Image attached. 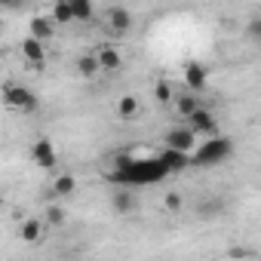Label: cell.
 <instances>
[{
  "instance_id": "5b68a950",
  "label": "cell",
  "mask_w": 261,
  "mask_h": 261,
  "mask_svg": "<svg viewBox=\"0 0 261 261\" xmlns=\"http://www.w3.org/2000/svg\"><path fill=\"white\" fill-rule=\"evenodd\" d=\"M31 160H34L40 169H53V166L59 163V154H56V148H53L49 139H37L34 148H31Z\"/></svg>"
},
{
  "instance_id": "2e32d148",
  "label": "cell",
  "mask_w": 261,
  "mask_h": 261,
  "mask_svg": "<svg viewBox=\"0 0 261 261\" xmlns=\"http://www.w3.org/2000/svg\"><path fill=\"white\" fill-rule=\"evenodd\" d=\"M71 4H74V22H92V16H95L92 0H71Z\"/></svg>"
},
{
  "instance_id": "603a6c76",
  "label": "cell",
  "mask_w": 261,
  "mask_h": 261,
  "mask_svg": "<svg viewBox=\"0 0 261 261\" xmlns=\"http://www.w3.org/2000/svg\"><path fill=\"white\" fill-rule=\"evenodd\" d=\"M154 95H157V101L169 105V101H172V83H169V80H157V86H154Z\"/></svg>"
},
{
  "instance_id": "277c9868",
  "label": "cell",
  "mask_w": 261,
  "mask_h": 261,
  "mask_svg": "<svg viewBox=\"0 0 261 261\" xmlns=\"http://www.w3.org/2000/svg\"><path fill=\"white\" fill-rule=\"evenodd\" d=\"M197 133L191 126H172L169 133H166V148H175V151H188V154H194V148H197Z\"/></svg>"
},
{
  "instance_id": "30bf717a",
  "label": "cell",
  "mask_w": 261,
  "mask_h": 261,
  "mask_svg": "<svg viewBox=\"0 0 261 261\" xmlns=\"http://www.w3.org/2000/svg\"><path fill=\"white\" fill-rule=\"evenodd\" d=\"M22 56L34 65V68H40L43 62H46V49H43V40H37L34 34H28L25 40H22Z\"/></svg>"
},
{
  "instance_id": "d6986e66",
  "label": "cell",
  "mask_w": 261,
  "mask_h": 261,
  "mask_svg": "<svg viewBox=\"0 0 261 261\" xmlns=\"http://www.w3.org/2000/svg\"><path fill=\"white\" fill-rule=\"evenodd\" d=\"M74 188H77V178H74V175H59V178L53 181V194H59V197H71Z\"/></svg>"
},
{
  "instance_id": "9c48e42d",
  "label": "cell",
  "mask_w": 261,
  "mask_h": 261,
  "mask_svg": "<svg viewBox=\"0 0 261 261\" xmlns=\"http://www.w3.org/2000/svg\"><path fill=\"white\" fill-rule=\"evenodd\" d=\"M108 25L114 34H129L133 31V13L123 10V7H111L108 10Z\"/></svg>"
},
{
  "instance_id": "e0dca14e",
  "label": "cell",
  "mask_w": 261,
  "mask_h": 261,
  "mask_svg": "<svg viewBox=\"0 0 261 261\" xmlns=\"http://www.w3.org/2000/svg\"><path fill=\"white\" fill-rule=\"evenodd\" d=\"M117 114H120L123 120H136V117H139V101H136L133 95H123V98L117 101Z\"/></svg>"
},
{
  "instance_id": "9a60e30c",
  "label": "cell",
  "mask_w": 261,
  "mask_h": 261,
  "mask_svg": "<svg viewBox=\"0 0 261 261\" xmlns=\"http://www.w3.org/2000/svg\"><path fill=\"white\" fill-rule=\"evenodd\" d=\"M53 19H56L59 25L74 22V4H71V0H56V7H53Z\"/></svg>"
},
{
  "instance_id": "ba28073f",
  "label": "cell",
  "mask_w": 261,
  "mask_h": 261,
  "mask_svg": "<svg viewBox=\"0 0 261 261\" xmlns=\"http://www.w3.org/2000/svg\"><path fill=\"white\" fill-rule=\"evenodd\" d=\"M111 206H114V212H120V215H129V212H136L139 200H136V194L129 191L126 185H120V188L111 194Z\"/></svg>"
},
{
  "instance_id": "cb8c5ba5",
  "label": "cell",
  "mask_w": 261,
  "mask_h": 261,
  "mask_svg": "<svg viewBox=\"0 0 261 261\" xmlns=\"http://www.w3.org/2000/svg\"><path fill=\"white\" fill-rule=\"evenodd\" d=\"M46 221H49L53 227L65 224V209H62V206H49V209H46Z\"/></svg>"
},
{
  "instance_id": "4fadbf2b",
  "label": "cell",
  "mask_w": 261,
  "mask_h": 261,
  "mask_svg": "<svg viewBox=\"0 0 261 261\" xmlns=\"http://www.w3.org/2000/svg\"><path fill=\"white\" fill-rule=\"evenodd\" d=\"M95 56H98V62H101V71H120V68H123V56H120L114 46H101Z\"/></svg>"
},
{
  "instance_id": "6da1fadb",
  "label": "cell",
  "mask_w": 261,
  "mask_h": 261,
  "mask_svg": "<svg viewBox=\"0 0 261 261\" xmlns=\"http://www.w3.org/2000/svg\"><path fill=\"white\" fill-rule=\"evenodd\" d=\"M169 175V166L160 157H142V160H129L123 157L117 169L111 172V181L117 185H157Z\"/></svg>"
},
{
  "instance_id": "ffe728a7",
  "label": "cell",
  "mask_w": 261,
  "mask_h": 261,
  "mask_svg": "<svg viewBox=\"0 0 261 261\" xmlns=\"http://www.w3.org/2000/svg\"><path fill=\"white\" fill-rule=\"evenodd\" d=\"M40 233H43V224H40L37 218H28V221L22 224V240H25V243H37Z\"/></svg>"
},
{
  "instance_id": "3957f363",
  "label": "cell",
  "mask_w": 261,
  "mask_h": 261,
  "mask_svg": "<svg viewBox=\"0 0 261 261\" xmlns=\"http://www.w3.org/2000/svg\"><path fill=\"white\" fill-rule=\"evenodd\" d=\"M4 101H7L10 108L22 111V114H34V111L40 108L37 95H34L31 89H25V86H16V83H7V86H4Z\"/></svg>"
},
{
  "instance_id": "8992f818",
  "label": "cell",
  "mask_w": 261,
  "mask_h": 261,
  "mask_svg": "<svg viewBox=\"0 0 261 261\" xmlns=\"http://www.w3.org/2000/svg\"><path fill=\"white\" fill-rule=\"evenodd\" d=\"M188 126L194 129L197 136H215V133H218V123H215V117H212L206 108H197V111L188 117Z\"/></svg>"
},
{
  "instance_id": "484cf974",
  "label": "cell",
  "mask_w": 261,
  "mask_h": 261,
  "mask_svg": "<svg viewBox=\"0 0 261 261\" xmlns=\"http://www.w3.org/2000/svg\"><path fill=\"white\" fill-rule=\"evenodd\" d=\"M25 4V0H0V7H4V10H19Z\"/></svg>"
},
{
  "instance_id": "52a82bcc",
  "label": "cell",
  "mask_w": 261,
  "mask_h": 261,
  "mask_svg": "<svg viewBox=\"0 0 261 261\" xmlns=\"http://www.w3.org/2000/svg\"><path fill=\"white\" fill-rule=\"evenodd\" d=\"M185 86H188V89H194V92H203V89L209 86L206 65H200V62H191V65H185Z\"/></svg>"
},
{
  "instance_id": "8fae6325",
  "label": "cell",
  "mask_w": 261,
  "mask_h": 261,
  "mask_svg": "<svg viewBox=\"0 0 261 261\" xmlns=\"http://www.w3.org/2000/svg\"><path fill=\"white\" fill-rule=\"evenodd\" d=\"M56 19L53 16H31V22H28V28H31V34L37 37V40H49L53 37V31H56Z\"/></svg>"
},
{
  "instance_id": "7402d4cb",
  "label": "cell",
  "mask_w": 261,
  "mask_h": 261,
  "mask_svg": "<svg viewBox=\"0 0 261 261\" xmlns=\"http://www.w3.org/2000/svg\"><path fill=\"white\" fill-rule=\"evenodd\" d=\"M246 37H249L255 46H261V16H252V19L246 22Z\"/></svg>"
},
{
  "instance_id": "5bb4252c",
  "label": "cell",
  "mask_w": 261,
  "mask_h": 261,
  "mask_svg": "<svg viewBox=\"0 0 261 261\" xmlns=\"http://www.w3.org/2000/svg\"><path fill=\"white\" fill-rule=\"evenodd\" d=\"M197 108H200V101H197L194 89H191V92H181V95L175 98V111H178V114H181L185 120H188V117H191V114H194Z\"/></svg>"
},
{
  "instance_id": "d4e9b609",
  "label": "cell",
  "mask_w": 261,
  "mask_h": 261,
  "mask_svg": "<svg viewBox=\"0 0 261 261\" xmlns=\"http://www.w3.org/2000/svg\"><path fill=\"white\" fill-rule=\"evenodd\" d=\"M166 209L181 212V197H178V194H166Z\"/></svg>"
},
{
  "instance_id": "7a4b0ae2",
  "label": "cell",
  "mask_w": 261,
  "mask_h": 261,
  "mask_svg": "<svg viewBox=\"0 0 261 261\" xmlns=\"http://www.w3.org/2000/svg\"><path fill=\"white\" fill-rule=\"evenodd\" d=\"M233 157V142L227 136H215V139H206L194 148L191 154V166H200V169H209V166H221Z\"/></svg>"
},
{
  "instance_id": "44dd1931",
  "label": "cell",
  "mask_w": 261,
  "mask_h": 261,
  "mask_svg": "<svg viewBox=\"0 0 261 261\" xmlns=\"http://www.w3.org/2000/svg\"><path fill=\"white\" fill-rule=\"evenodd\" d=\"M224 212V200H209L200 206V218H218Z\"/></svg>"
},
{
  "instance_id": "ac0fdd59",
  "label": "cell",
  "mask_w": 261,
  "mask_h": 261,
  "mask_svg": "<svg viewBox=\"0 0 261 261\" xmlns=\"http://www.w3.org/2000/svg\"><path fill=\"white\" fill-rule=\"evenodd\" d=\"M77 71H80L83 77H98V71H101L98 56H83V59L77 62Z\"/></svg>"
},
{
  "instance_id": "7c38bea8",
  "label": "cell",
  "mask_w": 261,
  "mask_h": 261,
  "mask_svg": "<svg viewBox=\"0 0 261 261\" xmlns=\"http://www.w3.org/2000/svg\"><path fill=\"white\" fill-rule=\"evenodd\" d=\"M160 160L169 166V172H181V169L191 166V154H188V151H175V148H166V151L160 154Z\"/></svg>"
}]
</instances>
